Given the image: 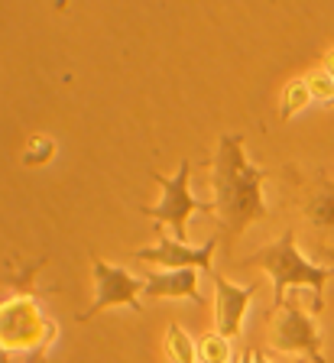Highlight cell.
I'll list each match as a JSON object with an SVG mask.
<instances>
[{
  "mask_svg": "<svg viewBox=\"0 0 334 363\" xmlns=\"http://www.w3.org/2000/svg\"><path fill=\"white\" fill-rule=\"evenodd\" d=\"M198 363H234V350H230V337L221 331H211L205 337H198Z\"/></svg>",
  "mask_w": 334,
  "mask_h": 363,
  "instance_id": "11",
  "label": "cell"
},
{
  "mask_svg": "<svg viewBox=\"0 0 334 363\" xmlns=\"http://www.w3.org/2000/svg\"><path fill=\"white\" fill-rule=\"evenodd\" d=\"M221 237H208L205 243H189L175 240V237H160L152 247H140L130 257L140 263H156L160 269H201L214 272V250H218Z\"/></svg>",
  "mask_w": 334,
  "mask_h": 363,
  "instance_id": "7",
  "label": "cell"
},
{
  "mask_svg": "<svg viewBox=\"0 0 334 363\" xmlns=\"http://www.w3.org/2000/svg\"><path fill=\"white\" fill-rule=\"evenodd\" d=\"M305 84H308L311 91V101H318V104H334V75L331 72H325V68H315V72H308L305 75Z\"/></svg>",
  "mask_w": 334,
  "mask_h": 363,
  "instance_id": "15",
  "label": "cell"
},
{
  "mask_svg": "<svg viewBox=\"0 0 334 363\" xmlns=\"http://www.w3.org/2000/svg\"><path fill=\"white\" fill-rule=\"evenodd\" d=\"M321 68L334 75V49H331V52H325V62H321Z\"/></svg>",
  "mask_w": 334,
  "mask_h": 363,
  "instance_id": "16",
  "label": "cell"
},
{
  "mask_svg": "<svg viewBox=\"0 0 334 363\" xmlns=\"http://www.w3.org/2000/svg\"><path fill=\"white\" fill-rule=\"evenodd\" d=\"M321 328L311 311L299 305V298H289L269 321V347L276 354L299 357L305 363H325V350H321Z\"/></svg>",
  "mask_w": 334,
  "mask_h": 363,
  "instance_id": "5",
  "label": "cell"
},
{
  "mask_svg": "<svg viewBox=\"0 0 334 363\" xmlns=\"http://www.w3.org/2000/svg\"><path fill=\"white\" fill-rule=\"evenodd\" d=\"M152 182L160 185V201L156 204H146L140 208L143 218H150L156 227H172V237L175 240H189L185 234V224H189L191 214H201V211H214L211 201H201V198L191 195L189 189V175H191V159H182L179 169L172 175H162L152 169Z\"/></svg>",
  "mask_w": 334,
  "mask_h": 363,
  "instance_id": "4",
  "label": "cell"
},
{
  "mask_svg": "<svg viewBox=\"0 0 334 363\" xmlns=\"http://www.w3.org/2000/svg\"><path fill=\"white\" fill-rule=\"evenodd\" d=\"M253 363H273L266 350H253Z\"/></svg>",
  "mask_w": 334,
  "mask_h": 363,
  "instance_id": "18",
  "label": "cell"
},
{
  "mask_svg": "<svg viewBox=\"0 0 334 363\" xmlns=\"http://www.w3.org/2000/svg\"><path fill=\"white\" fill-rule=\"evenodd\" d=\"M305 218L315 227H325V230H334V189H321L318 195L305 204Z\"/></svg>",
  "mask_w": 334,
  "mask_h": 363,
  "instance_id": "13",
  "label": "cell"
},
{
  "mask_svg": "<svg viewBox=\"0 0 334 363\" xmlns=\"http://www.w3.org/2000/svg\"><path fill=\"white\" fill-rule=\"evenodd\" d=\"M208 166H211V191H214L211 204L221 224L218 237H224V243H230L247 227L260 224L269 214L263 195V182L269 179V172L250 162L243 133L221 136L214 156L208 159Z\"/></svg>",
  "mask_w": 334,
  "mask_h": 363,
  "instance_id": "1",
  "label": "cell"
},
{
  "mask_svg": "<svg viewBox=\"0 0 334 363\" xmlns=\"http://www.w3.org/2000/svg\"><path fill=\"white\" fill-rule=\"evenodd\" d=\"M55 321L46 315L43 302L30 292H13L0 302V360L23 357L26 363L43 360L55 340Z\"/></svg>",
  "mask_w": 334,
  "mask_h": 363,
  "instance_id": "3",
  "label": "cell"
},
{
  "mask_svg": "<svg viewBox=\"0 0 334 363\" xmlns=\"http://www.w3.org/2000/svg\"><path fill=\"white\" fill-rule=\"evenodd\" d=\"M214 279V331H221L224 337H240L243 331V318H247V308H250L253 295H257V286H237L228 276L221 272H211Z\"/></svg>",
  "mask_w": 334,
  "mask_h": 363,
  "instance_id": "8",
  "label": "cell"
},
{
  "mask_svg": "<svg viewBox=\"0 0 334 363\" xmlns=\"http://www.w3.org/2000/svg\"><path fill=\"white\" fill-rule=\"evenodd\" d=\"M166 357L169 363H198V340L179 321H172L166 331Z\"/></svg>",
  "mask_w": 334,
  "mask_h": 363,
  "instance_id": "10",
  "label": "cell"
},
{
  "mask_svg": "<svg viewBox=\"0 0 334 363\" xmlns=\"http://www.w3.org/2000/svg\"><path fill=\"white\" fill-rule=\"evenodd\" d=\"M91 282H94V302L78 315V321H88V318H94L98 311L121 308V305L133 308L137 315L143 311V302H140V295H143V289H146L143 276H133V272L123 269V266H114L101 257H91Z\"/></svg>",
  "mask_w": 334,
  "mask_h": 363,
  "instance_id": "6",
  "label": "cell"
},
{
  "mask_svg": "<svg viewBox=\"0 0 334 363\" xmlns=\"http://www.w3.org/2000/svg\"><path fill=\"white\" fill-rule=\"evenodd\" d=\"M146 298H185L201 305L205 295L198 292V269H150L143 276Z\"/></svg>",
  "mask_w": 334,
  "mask_h": 363,
  "instance_id": "9",
  "label": "cell"
},
{
  "mask_svg": "<svg viewBox=\"0 0 334 363\" xmlns=\"http://www.w3.org/2000/svg\"><path fill=\"white\" fill-rule=\"evenodd\" d=\"M55 156V140L49 133H36L26 140L23 146V166H46V162H52Z\"/></svg>",
  "mask_w": 334,
  "mask_h": 363,
  "instance_id": "14",
  "label": "cell"
},
{
  "mask_svg": "<svg viewBox=\"0 0 334 363\" xmlns=\"http://www.w3.org/2000/svg\"><path fill=\"white\" fill-rule=\"evenodd\" d=\"M234 363H253V350H240V354L234 357Z\"/></svg>",
  "mask_w": 334,
  "mask_h": 363,
  "instance_id": "17",
  "label": "cell"
},
{
  "mask_svg": "<svg viewBox=\"0 0 334 363\" xmlns=\"http://www.w3.org/2000/svg\"><path fill=\"white\" fill-rule=\"evenodd\" d=\"M311 104V91L305 84V78H296V82H289L282 88V98H279V117L282 121H292L302 107Z\"/></svg>",
  "mask_w": 334,
  "mask_h": 363,
  "instance_id": "12",
  "label": "cell"
},
{
  "mask_svg": "<svg viewBox=\"0 0 334 363\" xmlns=\"http://www.w3.org/2000/svg\"><path fill=\"white\" fill-rule=\"evenodd\" d=\"M243 266L263 269L269 276V282H273V311H279L286 305L289 289H308L311 315H318L325 308V286H328V279H334V266L311 263L302 250L296 247V234L292 230H282L273 243L247 253Z\"/></svg>",
  "mask_w": 334,
  "mask_h": 363,
  "instance_id": "2",
  "label": "cell"
}]
</instances>
